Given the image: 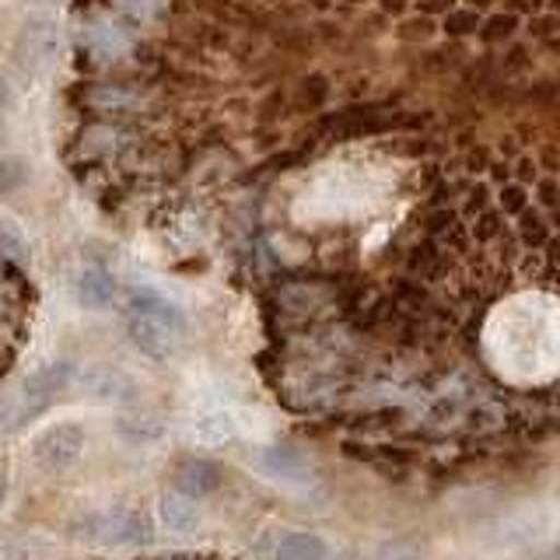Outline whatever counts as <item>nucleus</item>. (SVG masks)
Wrapping results in <instances>:
<instances>
[{
    "instance_id": "b1692460",
    "label": "nucleus",
    "mask_w": 560,
    "mask_h": 560,
    "mask_svg": "<svg viewBox=\"0 0 560 560\" xmlns=\"http://www.w3.org/2000/svg\"><path fill=\"white\" fill-rule=\"evenodd\" d=\"M8 277V259H4V253H0V280Z\"/></svg>"
},
{
    "instance_id": "9d476101",
    "label": "nucleus",
    "mask_w": 560,
    "mask_h": 560,
    "mask_svg": "<svg viewBox=\"0 0 560 560\" xmlns=\"http://www.w3.org/2000/svg\"><path fill=\"white\" fill-rule=\"evenodd\" d=\"M119 434L127 438V442H133V445H148V442H158V438L165 434V420L158 413H148V410L122 413L119 417Z\"/></svg>"
},
{
    "instance_id": "f8f14e48",
    "label": "nucleus",
    "mask_w": 560,
    "mask_h": 560,
    "mask_svg": "<svg viewBox=\"0 0 560 560\" xmlns=\"http://www.w3.org/2000/svg\"><path fill=\"white\" fill-rule=\"evenodd\" d=\"M326 539L315 533H291L277 542V560H326Z\"/></svg>"
},
{
    "instance_id": "412c9836",
    "label": "nucleus",
    "mask_w": 560,
    "mask_h": 560,
    "mask_svg": "<svg viewBox=\"0 0 560 560\" xmlns=\"http://www.w3.org/2000/svg\"><path fill=\"white\" fill-rule=\"evenodd\" d=\"M323 95H326V84H323V78H312V81H305V102H323Z\"/></svg>"
},
{
    "instance_id": "f03ea898",
    "label": "nucleus",
    "mask_w": 560,
    "mask_h": 560,
    "mask_svg": "<svg viewBox=\"0 0 560 560\" xmlns=\"http://www.w3.org/2000/svg\"><path fill=\"white\" fill-rule=\"evenodd\" d=\"M81 533L92 542H113V547H130V542L151 539V518L137 508H105L92 518L81 522Z\"/></svg>"
},
{
    "instance_id": "bb28decb",
    "label": "nucleus",
    "mask_w": 560,
    "mask_h": 560,
    "mask_svg": "<svg viewBox=\"0 0 560 560\" xmlns=\"http://www.w3.org/2000/svg\"><path fill=\"white\" fill-rule=\"evenodd\" d=\"M472 4H477V8H480V4H490V0H472Z\"/></svg>"
},
{
    "instance_id": "7ed1b4c3",
    "label": "nucleus",
    "mask_w": 560,
    "mask_h": 560,
    "mask_svg": "<svg viewBox=\"0 0 560 560\" xmlns=\"http://www.w3.org/2000/svg\"><path fill=\"white\" fill-rule=\"evenodd\" d=\"M340 302V291L323 280H294V284L277 288V312L291 323L323 319Z\"/></svg>"
},
{
    "instance_id": "ddd939ff",
    "label": "nucleus",
    "mask_w": 560,
    "mask_h": 560,
    "mask_svg": "<svg viewBox=\"0 0 560 560\" xmlns=\"http://www.w3.org/2000/svg\"><path fill=\"white\" fill-rule=\"evenodd\" d=\"M0 253H4V259H11V262H28V256H32L22 228H18L11 218H0Z\"/></svg>"
},
{
    "instance_id": "f257e3e1",
    "label": "nucleus",
    "mask_w": 560,
    "mask_h": 560,
    "mask_svg": "<svg viewBox=\"0 0 560 560\" xmlns=\"http://www.w3.org/2000/svg\"><path fill=\"white\" fill-rule=\"evenodd\" d=\"M122 315H127L130 340L154 361H168L186 343V315L154 288H127L122 294Z\"/></svg>"
},
{
    "instance_id": "f3484780",
    "label": "nucleus",
    "mask_w": 560,
    "mask_h": 560,
    "mask_svg": "<svg viewBox=\"0 0 560 560\" xmlns=\"http://www.w3.org/2000/svg\"><path fill=\"white\" fill-rule=\"evenodd\" d=\"M477 11H455L445 18V32L452 35H466V32H477Z\"/></svg>"
},
{
    "instance_id": "a878e982",
    "label": "nucleus",
    "mask_w": 560,
    "mask_h": 560,
    "mask_svg": "<svg viewBox=\"0 0 560 560\" xmlns=\"http://www.w3.org/2000/svg\"><path fill=\"white\" fill-rule=\"evenodd\" d=\"M340 560H364V557H354V553H347V557H340Z\"/></svg>"
},
{
    "instance_id": "1a4fd4ad",
    "label": "nucleus",
    "mask_w": 560,
    "mask_h": 560,
    "mask_svg": "<svg viewBox=\"0 0 560 560\" xmlns=\"http://www.w3.org/2000/svg\"><path fill=\"white\" fill-rule=\"evenodd\" d=\"M116 277L105 270V267H84L78 277H74V298H78V305L84 308H105V305H113V298H116Z\"/></svg>"
},
{
    "instance_id": "393cba45",
    "label": "nucleus",
    "mask_w": 560,
    "mask_h": 560,
    "mask_svg": "<svg viewBox=\"0 0 560 560\" xmlns=\"http://www.w3.org/2000/svg\"><path fill=\"white\" fill-rule=\"evenodd\" d=\"M385 8H389V11H399V8H402V0H385Z\"/></svg>"
},
{
    "instance_id": "6ab92c4d",
    "label": "nucleus",
    "mask_w": 560,
    "mask_h": 560,
    "mask_svg": "<svg viewBox=\"0 0 560 560\" xmlns=\"http://www.w3.org/2000/svg\"><path fill=\"white\" fill-rule=\"evenodd\" d=\"M14 337H11V332H8V326L4 323H0V372H4V368L14 361Z\"/></svg>"
},
{
    "instance_id": "423d86ee",
    "label": "nucleus",
    "mask_w": 560,
    "mask_h": 560,
    "mask_svg": "<svg viewBox=\"0 0 560 560\" xmlns=\"http://www.w3.org/2000/svg\"><path fill=\"white\" fill-rule=\"evenodd\" d=\"M81 393L95 402H137V382L122 372V368H113V364H92L84 368L81 378Z\"/></svg>"
},
{
    "instance_id": "9b49d317",
    "label": "nucleus",
    "mask_w": 560,
    "mask_h": 560,
    "mask_svg": "<svg viewBox=\"0 0 560 560\" xmlns=\"http://www.w3.org/2000/svg\"><path fill=\"white\" fill-rule=\"evenodd\" d=\"M162 522L172 533H192L200 525V504L183 494H168L162 498Z\"/></svg>"
},
{
    "instance_id": "0eeeda50",
    "label": "nucleus",
    "mask_w": 560,
    "mask_h": 560,
    "mask_svg": "<svg viewBox=\"0 0 560 560\" xmlns=\"http://www.w3.org/2000/svg\"><path fill=\"white\" fill-rule=\"evenodd\" d=\"M256 466L259 472H267L273 480H284V483H308L315 477L312 463L305 459L302 452H294L288 445H267L256 452Z\"/></svg>"
},
{
    "instance_id": "4be33fe9",
    "label": "nucleus",
    "mask_w": 560,
    "mask_h": 560,
    "mask_svg": "<svg viewBox=\"0 0 560 560\" xmlns=\"http://www.w3.org/2000/svg\"><path fill=\"white\" fill-rule=\"evenodd\" d=\"M501 203H504L508 210H522V203H525V192H522L518 186H508V189H504V197H501Z\"/></svg>"
},
{
    "instance_id": "39448f33",
    "label": "nucleus",
    "mask_w": 560,
    "mask_h": 560,
    "mask_svg": "<svg viewBox=\"0 0 560 560\" xmlns=\"http://www.w3.org/2000/svg\"><path fill=\"white\" fill-rule=\"evenodd\" d=\"M84 448V431L78 424H57V428H46L32 445V463L39 466L49 477L70 469L78 463V455Z\"/></svg>"
},
{
    "instance_id": "dca6fc26",
    "label": "nucleus",
    "mask_w": 560,
    "mask_h": 560,
    "mask_svg": "<svg viewBox=\"0 0 560 560\" xmlns=\"http://www.w3.org/2000/svg\"><path fill=\"white\" fill-rule=\"evenodd\" d=\"M18 308H22V291L4 277L0 280V319H4V315H14Z\"/></svg>"
},
{
    "instance_id": "20e7f679",
    "label": "nucleus",
    "mask_w": 560,
    "mask_h": 560,
    "mask_svg": "<svg viewBox=\"0 0 560 560\" xmlns=\"http://www.w3.org/2000/svg\"><path fill=\"white\" fill-rule=\"evenodd\" d=\"M70 385V368L67 364H46L39 372H32L22 385V393L14 399L11 428H22L28 420H35L43 410H49V402L57 399Z\"/></svg>"
},
{
    "instance_id": "5701e85b",
    "label": "nucleus",
    "mask_w": 560,
    "mask_h": 560,
    "mask_svg": "<svg viewBox=\"0 0 560 560\" xmlns=\"http://www.w3.org/2000/svg\"><path fill=\"white\" fill-rule=\"evenodd\" d=\"M4 498H8V469L0 463V504H4Z\"/></svg>"
},
{
    "instance_id": "4468645a",
    "label": "nucleus",
    "mask_w": 560,
    "mask_h": 560,
    "mask_svg": "<svg viewBox=\"0 0 560 560\" xmlns=\"http://www.w3.org/2000/svg\"><path fill=\"white\" fill-rule=\"evenodd\" d=\"M197 438H200V442L221 445V442L232 438V420H228V417H207V420H200V424H197Z\"/></svg>"
},
{
    "instance_id": "a211bd4d",
    "label": "nucleus",
    "mask_w": 560,
    "mask_h": 560,
    "mask_svg": "<svg viewBox=\"0 0 560 560\" xmlns=\"http://www.w3.org/2000/svg\"><path fill=\"white\" fill-rule=\"evenodd\" d=\"M372 560H420V550L413 542H389V547H382Z\"/></svg>"
},
{
    "instance_id": "2eb2a0df",
    "label": "nucleus",
    "mask_w": 560,
    "mask_h": 560,
    "mask_svg": "<svg viewBox=\"0 0 560 560\" xmlns=\"http://www.w3.org/2000/svg\"><path fill=\"white\" fill-rule=\"evenodd\" d=\"M515 32V14H494L490 22L480 28V35L487 43H498V39H508V35Z\"/></svg>"
},
{
    "instance_id": "aec40b11",
    "label": "nucleus",
    "mask_w": 560,
    "mask_h": 560,
    "mask_svg": "<svg viewBox=\"0 0 560 560\" xmlns=\"http://www.w3.org/2000/svg\"><path fill=\"white\" fill-rule=\"evenodd\" d=\"M8 113H11V88H8V81H4V78H0V133H4Z\"/></svg>"
},
{
    "instance_id": "6e6552de",
    "label": "nucleus",
    "mask_w": 560,
    "mask_h": 560,
    "mask_svg": "<svg viewBox=\"0 0 560 560\" xmlns=\"http://www.w3.org/2000/svg\"><path fill=\"white\" fill-rule=\"evenodd\" d=\"M172 487H175V494H183L189 501H203L207 494H214L221 487V469L207 459H186L172 472Z\"/></svg>"
}]
</instances>
